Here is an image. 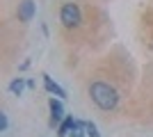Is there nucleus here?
I'll return each instance as SVG.
<instances>
[{
  "label": "nucleus",
  "instance_id": "obj_1",
  "mask_svg": "<svg viewBox=\"0 0 153 137\" xmlns=\"http://www.w3.org/2000/svg\"><path fill=\"white\" fill-rule=\"evenodd\" d=\"M89 96H91V101H94L101 110H105V112L114 110L117 103H119V94H117V89L112 85H108V82H101V80H98V82H91Z\"/></svg>",
  "mask_w": 153,
  "mask_h": 137
},
{
  "label": "nucleus",
  "instance_id": "obj_10",
  "mask_svg": "<svg viewBox=\"0 0 153 137\" xmlns=\"http://www.w3.org/2000/svg\"><path fill=\"white\" fill-rule=\"evenodd\" d=\"M87 135H89V137H101V133H98V128H96V126L91 124V121H89V124H87Z\"/></svg>",
  "mask_w": 153,
  "mask_h": 137
},
{
  "label": "nucleus",
  "instance_id": "obj_5",
  "mask_svg": "<svg viewBox=\"0 0 153 137\" xmlns=\"http://www.w3.org/2000/svg\"><path fill=\"white\" fill-rule=\"evenodd\" d=\"M41 78H44L46 91H51V94H55V96H57V98H64V96H66V91H64L62 87L57 85V82H53V78H51V76H48V73H44Z\"/></svg>",
  "mask_w": 153,
  "mask_h": 137
},
{
  "label": "nucleus",
  "instance_id": "obj_9",
  "mask_svg": "<svg viewBox=\"0 0 153 137\" xmlns=\"http://www.w3.org/2000/svg\"><path fill=\"white\" fill-rule=\"evenodd\" d=\"M0 128H2V133L9 128V119H7V112H0Z\"/></svg>",
  "mask_w": 153,
  "mask_h": 137
},
{
  "label": "nucleus",
  "instance_id": "obj_6",
  "mask_svg": "<svg viewBox=\"0 0 153 137\" xmlns=\"http://www.w3.org/2000/svg\"><path fill=\"white\" fill-rule=\"evenodd\" d=\"M25 87H27V80H23V78H14L12 82H9V91H12L14 96H21Z\"/></svg>",
  "mask_w": 153,
  "mask_h": 137
},
{
  "label": "nucleus",
  "instance_id": "obj_4",
  "mask_svg": "<svg viewBox=\"0 0 153 137\" xmlns=\"http://www.w3.org/2000/svg\"><path fill=\"white\" fill-rule=\"evenodd\" d=\"M34 16V2L32 0H23L19 5V21L21 23H30Z\"/></svg>",
  "mask_w": 153,
  "mask_h": 137
},
{
  "label": "nucleus",
  "instance_id": "obj_2",
  "mask_svg": "<svg viewBox=\"0 0 153 137\" xmlns=\"http://www.w3.org/2000/svg\"><path fill=\"white\" fill-rule=\"evenodd\" d=\"M59 21L64 23V27H78L80 21H82V14H80V7L73 5V2H66L59 9Z\"/></svg>",
  "mask_w": 153,
  "mask_h": 137
},
{
  "label": "nucleus",
  "instance_id": "obj_8",
  "mask_svg": "<svg viewBox=\"0 0 153 137\" xmlns=\"http://www.w3.org/2000/svg\"><path fill=\"white\" fill-rule=\"evenodd\" d=\"M87 135V124H82V121H78L73 124V128H71V137H85Z\"/></svg>",
  "mask_w": 153,
  "mask_h": 137
},
{
  "label": "nucleus",
  "instance_id": "obj_3",
  "mask_svg": "<svg viewBox=\"0 0 153 137\" xmlns=\"http://www.w3.org/2000/svg\"><path fill=\"white\" fill-rule=\"evenodd\" d=\"M48 105H51V126L55 128L64 119V107H62V103H59V98H51Z\"/></svg>",
  "mask_w": 153,
  "mask_h": 137
},
{
  "label": "nucleus",
  "instance_id": "obj_7",
  "mask_svg": "<svg viewBox=\"0 0 153 137\" xmlns=\"http://www.w3.org/2000/svg\"><path fill=\"white\" fill-rule=\"evenodd\" d=\"M73 124H76V119L73 117H66L62 121V124H59V130H57V135L59 137H66V135H71V128H73Z\"/></svg>",
  "mask_w": 153,
  "mask_h": 137
}]
</instances>
